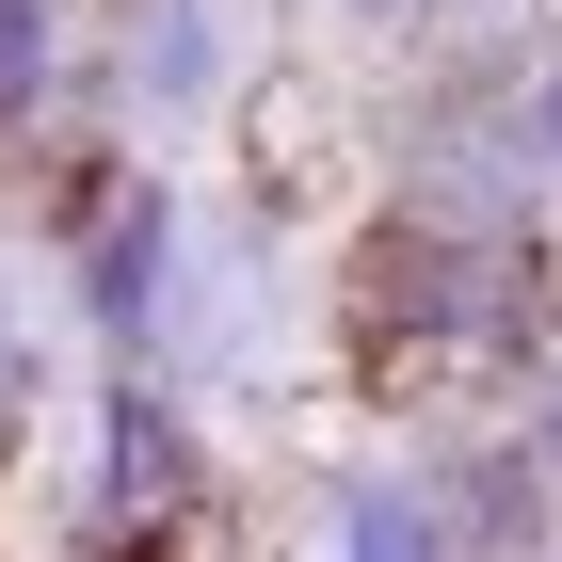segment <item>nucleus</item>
Returning a JSON list of instances; mask_svg holds the SVG:
<instances>
[{
	"label": "nucleus",
	"mask_w": 562,
	"mask_h": 562,
	"mask_svg": "<svg viewBox=\"0 0 562 562\" xmlns=\"http://www.w3.org/2000/svg\"><path fill=\"white\" fill-rule=\"evenodd\" d=\"M338 562H450V530H434V498H353Z\"/></svg>",
	"instance_id": "1"
},
{
	"label": "nucleus",
	"mask_w": 562,
	"mask_h": 562,
	"mask_svg": "<svg viewBox=\"0 0 562 562\" xmlns=\"http://www.w3.org/2000/svg\"><path fill=\"white\" fill-rule=\"evenodd\" d=\"M33 81V0H0V97Z\"/></svg>",
	"instance_id": "2"
},
{
	"label": "nucleus",
	"mask_w": 562,
	"mask_h": 562,
	"mask_svg": "<svg viewBox=\"0 0 562 562\" xmlns=\"http://www.w3.org/2000/svg\"><path fill=\"white\" fill-rule=\"evenodd\" d=\"M547 161H562V65H547Z\"/></svg>",
	"instance_id": "3"
},
{
	"label": "nucleus",
	"mask_w": 562,
	"mask_h": 562,
	"mask_svg": "<svg viewBox=\"0 0 562 562\" xmlns=\"http://www.w3.org/2000/svg\"><path fill=\"white\" fill-rule=\"evenodd\" d=\"M547 467H562V370H547Z\"/></svg>",
	"instance_id": "4"
}]
</instances>
